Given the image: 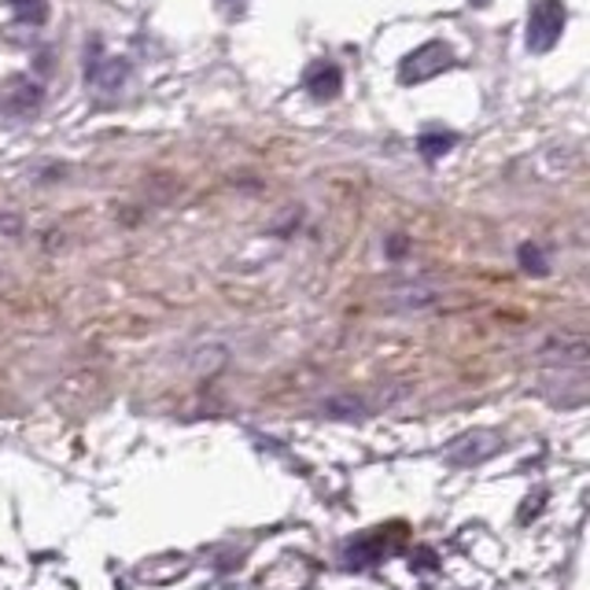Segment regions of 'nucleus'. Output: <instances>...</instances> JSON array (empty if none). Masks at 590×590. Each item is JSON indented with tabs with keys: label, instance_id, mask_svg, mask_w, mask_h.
<instances>
[{
	"label": "nucleus",
	"instance_id": "7ed1b4c3",
	"mask_svg": "<svg viewBox=\"0 0 590 590\" xmlns=\"http://www.w3.org/2000/svg\"><path fill=\"white\" fill-rule=\"evenodd\" d=\"M307 89L314 100H337L343 89V74L337 63H314L307 71Z\"/></svg>",
	"mask_w": 590,
	"mask_h": 590
},
{
	"label": "nucleus",
	"instance_id": "20e7f679",
	"mask_svg": "<svg viewBox=\"0 0 590 590\" xmlns=\"http://www.w3.org/2000/svg\"><path fill=\"white\" fill-rule=\"evenodd\" d=\"M126 74H130V67L122 60H103L100 52H92V67H89V78L97 89H119L126 82Z\"/></svg>",
	"mask_w": 590,
	"mask_h": 590
},
{
	"label": "nucleus",
	"instance_id": "6e6552de",
	"mask_svg": "<svg viewBox=\"0 0 590 590\" xmlns=\"http://www.w3.org/2000/svg\"><path fill=\"white\" fill-rule=\"evenodd\" d=\"M520 266H524L528 273H547V262H542V251L539 248H531V244H524L520 248Z\"/></svg>",
	"mask_w": 590,
	"mask_h": 590
},
{
	"label": "nucleus",
	"instance_id": "0eeeda50",
	"mask_svg": "<svg viewBox=\"0 0 590 590\" xmlns=\"http://www.w3.org/2000/svg\"><path fill=\"white\" fill-rule=\"evenodd\" d=\"M11 8H16L22 22H33V27H41L49 19V0H11Z\"/></svg>",
	"mask_w": 590,
	"mask_h": 590
},
{
	"label": "nucleus",
	"instance_id": "423d86ee",
	"mask_svg": "<svg viewBox=\"0 0 590 590\" xmlns=\"http://www.w3.org/2000/svg\"><path fill=\"white\" fill-rule=\"evenodd\" d=\"M418 148H421V156L428 159V163H436L439 156H447L450 148H454V137L450 133H424V137H418Z\"/></svg>",
	"mask_w": 590,
	"mask_h": 590
},
{
	"label": "nucleus",
	"instance_id": "39448f33",
	"mask_svg": "<svg viewBox=\"0 0 590 590\" xmlns=\"http://www.w3.org/2000/svg\"><path fill=\"white\" fill-rule=\"evenodd\" d=\"M38 100H41V86H33L30 78H16V82H11L8 103L16 111H33L38 108Z\"/></svg>",
	"mask_w": 590,
	"mask_h": 590
},
{
	"label": "nucleus",
	"instance_id": "f03ea898",
	"mask_svg": "<svg viewBox=\"0 0 590 590\" xmlns=\"http://www.w3.org/2000/svg\"><path fill=\"white\" fill-rule=\"evenodd\" d=\"M454 63H458V56H454V49H450V44H443V41H428V44L413 49L407 60H402L399 74H402V82L413 86V82H428V78L443 74L447 67H454Z\"/></svg>",
	"mask_w": 590,
	"mask_h": 590
},
{
	"label": "nucleus",
	"instance_id": "1a4fd4ad",
	"mask_svg": "<svg viewBox=\"0 0 590 590\" xmlns=\"http://www.w3.org/2000/svg\"><path fill=\"white\" fill-rule=\"evenodd\" d=\"M472 4H477V8H483V4H491V0H472Z\"/></svg>",
	"mask_w": 590,
	"mask_h": 590
},
{
	"label": "nucleus",
	"instance_id": "f257e3e1",
	"mask_svg": "<svg viewBox=\"0 0 590 590\" xmlns=\"http://www.w3.org/2000/svg\"><path fill=\"white\" fill-rule=\"evenodd\" d=\"M564 19H569V8H564L561 0H536L531 19H528V49L531 52H550L553 44L561 41Z\"/></svg>",
	"mask_w": 590,
	"mask_h": 590
}]
</instances>
